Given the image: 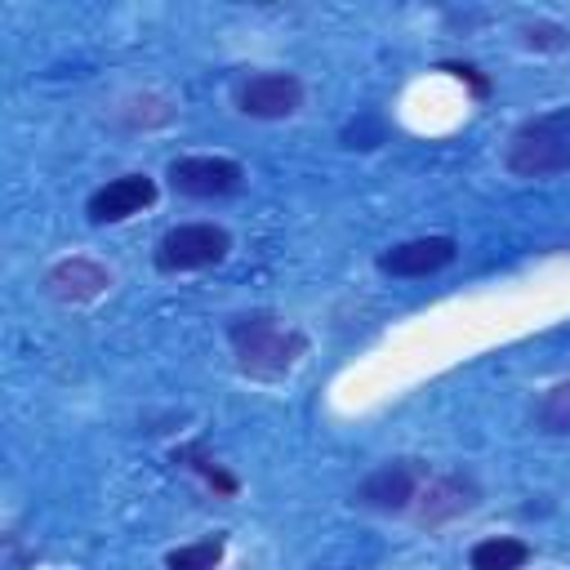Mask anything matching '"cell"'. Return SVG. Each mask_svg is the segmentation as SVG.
<instances>
[{
	"label": "cell",
	"instance_id": "cell-16",
	"mask_svg": "<svg viewBox=\"0 0 570 570\" xmlns=\"http://www.w3.org/2000/svg\"><path fill=\"white\" fill-rule=\"evenodd\" d=\"M445 71H454L459 80H472V89H476V94H485V89H490V85L476 76V67H463V62H445Z\"/></svg>",
	"mask_w": 570,
	"mask_h": 570
},
{
	"label": "cell",
	"instance_id": "cell-15",
	"mask_svg": "<svg viewBox=\"0 0 570 570\" xmlns=\"http://www.w3.org/2000/svg\"><path fill=\"white\" fill-rule=\"evenodd\" d=\"M521 45L525 49H539V53L566 49L570 45V27H561V22H525L521 27Z\"/></svg>",
	"mask_w": 570,
	"mask_h": 570
},
{
	"label": "cell",
	"instance_id": "cell-3",
	"mask_svg": "<svg viewBox=\"0 0 570 570\" xmlns=\"http://www.w3.org/2000/svg\"><path fill=\"white\" fill-rule=\"evenodd\" d=\"M232 249L227 227L218 223H178L156 240V267L160 272H205L223 263Z\"/></svg>",
	"mask_w": 570,
	"mask_h": 570
},
{
	"label": "cell",
	"instance_id": "cell-8",
	"mask_svg": "<svg viewBox=\"0 0 570 570\" xmlns=\"http://www.w3.org/2000/svg\"><path fill=\"white\" fill-rule=\"evenodd\" d=\"M147 205H156V178H147V174H120V178L102 183L85 200V214H89V223L107 227V223H125V218L142 214Z\"/></svg>",
	"mask_w": 570,
	"mask_h": 570
},
{
	"label": "cell",
	"instance_id": "cell-1",
	"mask_svg": "<svg viewBox=\"0 0 570 570\" xmlns=\"http://www.w3.org/2000/svg\"><path fill=\"white\" fill-rule=\"evenodd\" d=\"M236 370L249 379H281L303 356V334L272 312H249L227 325Z\"/></svg>",
	"mask_w": 570,
	"mask_h": 570
},
{
	"label": "cell",
	"instance_id": "cell-13",
	"mask_svg": "<svg viewBox=\"0 0 570 570\" xmlns=\"http://www.w3.org/2000/svg\"><path fill=\"white\" fill-rule=\"evenodd\" d=\"M534 423H539V432H548V436H570V379L543 392Z\"/></svg>",
	"mask_w": 570,
	"mask_h": 570
},
{
	"label": "cell",
	"instance_id": "cell-6",
	"mask_svg": "<svg viewBox=\"0 0 570 570\" xmlns=\"http://www.w3.org/2000/svg\"><path fill=\"white\" fill-rule=\"evenodd\" d=\"M236 107L254 120H285L303 107V80L294 71H258V76L240 80Z\"/></svg>",
	"mask_w": 570,
	"mask_h": 570
},
{
	"label": "cell",
	"instance_id": "cell-14",
	"mask_svg": "<svg viewBox=\"0 0 570 570\" xmlns=\"http://www.w3.org/2000/svg\"><path fill=\"white\" fill-rule=\"evenodd\" d=\"M174 459H178V463H187L191 472H200L218 494H236V476H227V472H223V468H218L200 445H183V450H174Z\"/></svg>",
	"mask_w": 570,
	"mask_h": 570
},
{
	"label": "cell",
	"instance_id": "cell-5",
	"mask_svg": "<svg viewBox=\"0 0 570 570\" xmlns=\"http://www.w3.org/2000/svg\"><path fill=\"white\" fill-rule=\"evenodd\" d=\"M165 174H169V187L191 200H218V196L240 191L245 183V165L232 156H178L169 160Z\"/></svg>",
	"mask_w": 570,
	"mask_h": 570
},
{
	"label": "cell",
	"instance_id": "cell-7",
	"mask_svg": "<svg viewBox=\"0 0 570 570\" xmlns=\"http://www.w3.org/2000/svg\"><path fill=\"white\" fill-rule=\"evenodd\" d=\"M45 294L53 303H67V307H80V303H94L107 294L111 285V272L98 263V258H85V254H71V258H58L49 272H45Z\"/></svg>",
	"mask_w": 570,
	"mask_h": 570
},
{
	"label": "cell",
	"instance_id": "cell-10",
	"mask_svg": "<svg viewBox=\"0 0 570 570\" xmlns=\"http://www.w3.org/2000/svg\"><path fill=\"white\" fill-rule=\"evenodd\" d=\"M459 258L454 236H414L379 254V272L387 276H432Z\"/></svg>",
	"mask_w": 570,
	"mask_h": 570
},
{
	"label": "cell",
	"instance_id": "cell-12",
	"mask_svg": "<svg viewBox=\"0 0 570 570\" xmlns=\"http://www.w3.org/2000/svg\"><path fill=\"white\" fill-rule=\"evenodd\" d=\"M223 552H227L223 534H209V539H196V543H178L165 557V570H218Z\"/></svg>",
	"mask_w": 570,
	"mask_h": 570
},
{
	"label": "cell",
	"instance_id": "cell-11",
	"mask_svg": "<svg viewBox=\"0 0 570 570\" xmlns=\"http://www.w3.org/2000/svg\"><path fill=\"white\" fill-rule=\"evenodd\" d=\"M530 557H534V548L525 539H517V534H490V539L472 543L468 566L472 570H525Z\"/></svg>",
	"mask_w": 570,
	"mask_h": 570
},
{
	"label": "cell",
	"instance_id": "cell-4",
	"mask_svg": "<svg viewBox=\"0 0 570 570\" xmlns=\"http://www.w3.org/2000/svg\"><path fill=\"white\" fill-rule=\"evenodd\" d=\"M423 481H428V468L419 459H392V463L374 468L352 490V503H361L370 512H405V508H414Z\"/></svg>",
	"mask_w": 570,
	"mask_h": 570
},
{
	"label": "cell",
	"instance_id": "cell-2",
	"mask_svg": "<svg viewBox=\"0 0 570 570\" xmlns=\"http://www.w3.org/2000/svg\"><path fill=\"white\" fill-rule=\"evenodd\" d=\"M503 165L517 178H552L570 169V107L539 111L508 134Z\"/></svg>",
	"mask_w": 570,
	"mask_h": 570
},
{
	"label": "cell",
	"instance_id": "cell-9",
	"mask_svg": "<svg viewBox=\"0 0 570 570\" xmlns=\"http://www.w3.org/2000/svg\"><path fill=\"white\" fill-rule=\"evenodd\" d=\"M476 499H481V494H476V481H472V476L445 472V476L423 481V490H419V499H414V517H419V525H445V521L472 512Z\"/></svg>",
	"mask_w": 570,
	"mask_h": 570
}]
</instances>
